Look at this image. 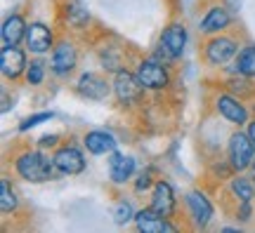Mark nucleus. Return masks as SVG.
<instances>
[{
    "mask_svg": "<svg viewBox=\"0 0 255 233\" xmlns=\"http://www.w3.org/2000/svg\"><path fill=\"white\" fill-rule=\"evenodd\" d=\"M12 172L17 179L26 184H47V181L59 179L62 174L55 167L52 153L40 149V146H19L12 153Z\"/></svg>",
    "mask_w": 255,
    "mask_h": 233,
    "instance_id": "f257e3e1",
    "label": "nucleus"
},
{
    "mask_svg": "<svg viewBox=\"0 0 255 233\" xmlns=\"http://www.w3.org/2000/svg\"><path fill=\"white\" fill-rule=\"evenodd\" d=\"M246 38L241 36L239 31H225V33H218V36H208L201 40L199 47V57L203 66L208 71H225L229 64L237 59L239 50L244 45Z\"/></svg>",
    "mask_w": 255,
    "mask_h": 233,
    "instance_id": "f03ea898",
    "label": "nucleus"
},
{
    "mask_svg": "<svg viewBox=\"0 0 255 233\" xmlns=\"http://www.w3.org/2000/svg\"><path fill=\"white\" fill-rule=\"evenodd\" d=\"M187 43H189V31L184 26L182 19H170L161 33H158V40L154 43V50L149 54H154L158 62L168 64V66H175L187 52Z\"/></svg>",
    "mask_w": 255,
    "mask_h": 233,
    "instance_id": "7ed1b4c3",
    "label": "nucleus"
},
{
    "mask_svg": "<svg viewBox=\"0 0 255 233\" xmlns=\"http://www.w3.org/2000/svg\"><path fill=\"white\" fill-rule=\"evenodd\" d=\"M215 219V203L206 188H189L182 196V222L189 231H206Z\"/></svg>",
    "mask_w": 255,
    "mask_h": 233,
    "instance_id": "20e7f679",
    "label": "nucleus"
},
{
    "mask_svg": "<svg viewBox=\"0 0 255 233\" xmlns=\"http://www.w3.org/2000/svg\"><path fill=\"white\" fill-rule=\"evenodd\" d=\"M210 108L213 113L227 123L229 127H246V123L253 118V108H251V101L241 99L234 92L225 90V87H213L210 92Z\"/></svg>",
    "mask_w": 255,
    "mask_h": 233,
    "instance_id": "39448f33",
    "label": "nucleus"
},
{
    "mask_svg": "<svg viewBox=\"0 0 255 233\" xmlns=\"http://www.w3.org/2000/svg\"><path fill=\"white\" fill-rule=\"evenodd\" d=\"M78 64H81V47L73 33L64 31L62 36L57 38L52 52L47 54V66H50V76L57 80H66L71 78L73 73L78 71Z\"/></svg>",
    "mask_w": 255,
    "mask_h": 233,
    "instance_id": "423d86ee",
    "label": "nucleus"
},
{
    "mask_svg": "<svg viewBox=\"0 0 255 233\" xmlns=\"http://www.w3.org/2000/svg\"><path fill=\"white\" fill-rule=\"evenodd\" d=\"M111 85H114V94L119 108L123 111H139L146 104V87L139 82L137 73L132 66H126L111 76Z\"/></svg>",
    "mask_w": 255,
    "mask_h": 233,
    "instance_id": "0eeeda50",
    "label": "nucleus"
},
{
    "mask_svg": "<svg viewBox=\"0 0 255 233\" xmlns=\"http://www.w3.org/2000/svg\"><path fill=\"white\" fill-rule=\"evenodd\" d=\"M135 73L139 82L146 87V92L151 94H161V92H168L175 82V66H168V64L158 62L154 54H146V57H139L135 59Z\"/></svg>",
    "mask_w": 255,
    "mask_h": 233,
    "instance_id": "6e6552de",
    "label": "nucleus"
},
{
    "mask_svg": "<svg viewBox=\"0 0 255 233\" xmlns=\"http://www.w3.org/2000/svg\"><path fill=\"white\" fill-rule=\"evenodd\" d=\"M225 155L232 162L234 172H251L255 160V144L244 127H232V132L225 144Z\"/></svg>",
    "mask_w": 255,
    "mask_h": 233,
    "instance_id": "1a4fd4ad",
    "label": "nucleus"
},
{
    "mask_svg": "<svg viewBox=\"0 0 255 233\" xmlns=\"http://www.w3.org/2000/svg\"><path fill=\"white\" fill-rule=\"evenodd\" d=\"M88 155L90 153L85 151L83 144L66 139L52 151V160H55V167L59 170L62 177H78L88 170Z\"/></svg>",
    "mask_w": 255,
    "mask_h": 233,
    "instance_id": "9d476101",
    "label": "nucleus"
},
{
    "mask_svg": "<svg viewBox=\"0 0 255 233\" xmlns=\"http://www.w3.org/2000/svg\"><path fill=\"white\" fill-rule=\"evenodd\" d=\"M57 21L66 33H73V36H83L92 28V14L83 0H59Z\"/></svg>",
    "mask_w": 255,
    "mask_h": 233,
    "instance_id": "9b49d317",
    "label": "nucleus"
},
{
    "mask_svg": "<svg viewBox=\"0 0 255 233\" xmlns=\"http://www.w3.org/2000/svg\"><path fill=\"white\" fill-rule=\"evenodd\" d=\"M73 94H78L85 101H107V99L114 94V85H111V78H107V73L100 71H81L78 78L73 80L71 85Z\"/></svg>",
    "mask_w": 255,
    "mask_h": 233,
    "instance_id": "f8f14e48",
    "label": "nucleus"
},
{
    "mask_svg": "<svg viewBox=\"0 0 255 233\" xmlns=\"http://www.w3.org/2000/svg\"><path fill=\"white\" fill-rule=\"evenodd\" d=\"M234 21H237L234 9L229 7L227 2H210L199 19V36L208 38V36L225 33V31H232Z\"/></svg>",
    "mask_w": 255,
    "mask_h": 233,
    "instance_id": "ddd939ff",
    "label": "nucleus"
},
{
    "mask_svg": "<svg viewBox=\"0 0 255 233\" xmlns=\"http://www.w3.org/2000/svg\"><path fill=\"white\" fill-rule=\"evenodd\" d=\"M149 207H154L156 212H161L165 217H173V219H180L182 215V200L177 198V191L168 179L158 177L154 184V188L149 191Z\"/></svg>",
    "mask_w": 255,
    "mask_h": 233,
    "instance_id": "4468645a",
    "label": "nucleus"
},
{
    "mask_svg": "<svg viewBox=\"0 0 255 233\" xmlns=\"http://www.w3.org/2000/svg\"><path fill=\"white\" fill-rule=\"evenodd\" d=\"M57 31L47 21H40V19H31L28 21V31L26 38H24V47L31 57H47L52 52V47L57 43Z\"/></svg>",
    "mask_w": 255,
    "mask_h": 233,
    "instance_id": "2eb2a0df",
    "label": "nucleus"
},
{
    "mask_svg": "<svg viewBox=\"0 0 255 233\" xmlns=\"http://www.w3.org/2000/svg\"><path fill=\"white\" fill-rule=\"evenodd\" d=\"M132 226H135L137 233H175L184 229L182 222H177L173 217L161 215V212H156L154 207H149V205L137 210L135 219H132Z\"/></svg>",
    "mask_w": 255,
    "mask_h": 233,
    "instance_id": "dca6fc26",
    "label": "nucleus"
},
{
    "mask_svg": "<svg viewBox=\"0 0 255 233\" xmlns=\"http://www.w3.org/2000/svg\"><path fill=\"white\" fill-rule=\"evenodd\" d=\"M107 167H109V184L116 188H123L128 184H132L135 174L139 172L135 155H128L123 151H116L107 155Z\"/></svg>",
    "mask_w": 255,
    "mask_h": 233,
    "instance_id": "f3484780",
    "label": "nucleus"
},
{
    "mask_svg": "<svg viewBox=\"0 0 255 233\" xmlns=\"http://www.w3.org/2000/svg\"><path fill=\"white\" fill-rule=\"evenodd\" d=\"M28 66V52L24 45H14V47H5L0 50V73H2V80L7 82H21L24 80V73Z\"/></svg>",
    "mask_w": 255,
    "mask_h": 233,
    "instance_id": "a211bd4d",
    "label": "nucleus"
},
{
    "mask_svg": "<svg viewBox=\"0 0 255 233\" xmlns=\"http://www.w3.org/2000/svg\"><path fill=\"white\" fill-rule=\"evenodd\" d=\"M222 193L232 200V205L237 203H255V177L253 172H234L229 177L227 184H222Z\"/></svg>",
    "mask_w": 255,
    "mask_h": 233,
    "instance_id": "6ab92c4d",
    "label": "nucleus"
},
{
    "mask_svg": "<svg viewBox=\"0 0 255 233\" xmlns=\"http://www.w3.org/2000/svg\"><path fill=\"white\" fill-rule=\"evenodd\" d=\"M81 144L85 146V151L95 155V158H100V155H109L119 149V137L114 135L111 130H88V132H83L81 135Z\"/></svg>",
    "mask_w": 255,
    "mask_h": 233,
    "instance_id": "aec40b11",
    "label": "nucleus"
},
{
    "mask_svg": "<svg viewBox=\"0 0 255 233\" xmlns=\"http://www.w3.org/2000/svg\"><path fill=\"white\" fill-rule=\"evenodd\" d=\"M28 31V19L24 17V12H9L2 19V26H0V43L5 47H14V45H24V38Z\"/></svg>",
    "mask_w": 255,
    "mask_h": 233,
    "instance_id": "412c9836",
    "label": "nucleus"
},
{
    "mask_svg": "<svg viewBox=\"0 0 255 233\" xmlns=\"http://www.w3.org/2000/svg\"><path fill=\"white\" fill-rule=\"evenodd\" d=\"M95 54H97V64L102 66V71H104V73H111V76H114L116 71H121V69L130 66V64H128L126 47H121V45L102 43V45L95 47Z\"/></svg>",
    "mask_w": 255,
    "mask_h": 233,
    "instance_id": "4be33fe9",
    "label": "nucleus"
},
{
    "mask_svg": "<svg viewBox=\"0 0 255 233\" xmlns=\"http://www.w3.org/2000/svg\"><path fill=\"white\" fill-rule=\"evenodd\" d=\"M218 85L239 94L241 99H246L251 104L255 101V80L248 78V76H241V73H234V71H220Z\"/></svg>",
    "mask_w": 255,
    "mask_h": 233,
    "instance_id": "5701e85b",
    "label": "nucleus"
},
{
    "mask_svg": "<svg viewBox=\"0 0 255 233\" xmlns=\"http://www.w3.org/2000/svg\"><path fill=\"white\" fill-rule=\"evenodd\" d=\"M21 210V193L14 186V181L9 179V174L0 177V212L2 217H14Z\"/></svg>",
    "mask_w": 255,
    "mask_h": 233,
    "instance_id": "b1692460",
    "label": "nucleus"
},
{
    "mask_svg": "<svg viewBox=\"0 0 255 233\" xmlns=\"http://www.w3.org/2000/svg\"><path fill=\"white\" fill-rule=\"evenodd\" d=\"M225 71H234V73H241V76H248L255 80V43L253 40H244V45L239 50L237 59L229 64Z\"/></svg>",
    "mask_w": 255,
    "mask_h": 233,
    "instance_id": "393cba45",
    "label": "nucleus"
},
{
    "mask_svg": "<svg viewBox=\"0 0 255 233\" xmlns=\"http://www.w3.org/2000/svg\"><path fill=\"white\" fill-rule=\"evenodd\" d=\"M47 76H50V66H47L45 57H31L21 82H24L26 87H43V82L47 80Z\"/></svg>",
    "mask_w": 255,
    "mask_h": 233,
    "instance_id": "a878e982",
    "label": "nucleus"
},
{
    "mask_svg": "<svg viewBox=\"0 0 255 233\" xmlns=\"http://www.w3.org/2000/svg\"><path fill=\"white\" fill-rule=\"evenodd\" d=\"M135 215H137V207L130 198H123V196L116 198V203H114V207H111V219H114V224L116 226L132 224Z\"/></svg>",
    "mask_w": 255,
    "mask_h": 233,
    "instance_id": "bb28decb",
    "label": "nucleus"
},
{
    "mask_svg": "<svg viewBox=\"0 0 255 233\" xmlns=\"http://www.w3.org/2000/svg\"><path fill=\"white\" fill-rule=\"evenodd\" d=\"M232 174H234V167H232V162L227 160V155H225V158L208 160V170H206V177H208V179H218L220 184H227Z\"/></svg>",
    "mask_w": 255,
    "mask_h": 233,
    "instance_id": "cd10ccee",
    "label": "nucleus"
},
{
    "mask_svg": "<svg viewBox=\"0 0 255 233\" xmlns=\"http://www.w3.org/2000/svg\"><path fill=\"white\" fill-rule=\"evenodd\" d=\"M156 179H158V174H156L154 165H149V167H144V170H139L135 174V179H132V193H135V196L149 193V191L154 188Z\"/></svg>",
    "mask_w": 255,
    "mask_h": 233,
    "instance_id": "c85d7f7f",
    "label": "nucleus"
},
{
    "mask_svg": "<svg viewBox=\"0 0 255 233\" xmlns=\"http://www.w3.org/2000/svg\"><path fill=\"white\" fill-rule=\"evenodd\" d=\"M55 118V113L52 111H38V113H31V116H26L21 123L17 125V132L19 135H24V132H31L33 127L43 125V123H50Z\"/></svg>",
    "mask_w": 255,
    "mask_h": 233,
    "instance_id": "c756f323",
    "label": "nucleus"
},
{
    "mask_svg": "<svg viewBox=\"0 0 255 233\" xmlns=\"http://www.w3.org/2000/svg\"><path fill=\"white\" fill-rule=\"evenodd\" d=\"M229 215L234 217L239 224H248L255 217V203H237V205L229 207Z\"/></svg>",
    "mask_w": 255,
    "mask_h": 233,
    "instance_id": "7c9ffc66",
    "label": "nucleus"
},
{
    "mask_svg": "<svg viewBox=\"0 0 255 233\" xmlns=\"http://www.w3.org/2000/svg\"><path fill=\"white\" fill-rule=\"evenodd\" d=\"M59 144H62V135H55V132H52V135H40L36 139V146H40V149H45V151H50V153L55 151Z\"/></svg>",
    "mask_w": 255,
    "mask_h": 233,
    "instance_id": "2f4dec72",
    "label": "nucleus"
},
{
    "mask_svg": "<svg viewBox=\"0 0 255 233\" xmlns=\"http://www.w3.org/2000/svg\"><path fill=\"white\" fill-rule=\"evenodd\" d=\"M244 130H246V132H248V137H251V142L255 144V116L251 118V120H248V123H246V127H244Z\"/></svg>",
    "mask_w": 255,
    "mask_h": 233,
    "instance_id": "473e14b6",
    "label": "nucleus"
},
{
    "mask_svg": "<svg viewBox=\"0 0 255 233\" xmlns=\"http://www.w3.org/2000/svg\"><path fill=\"white\" fill-rule=\"evenodd\" d=\"M12 106H14V104H9V92L5 90L2 92V106H0V111H2V113H7Z\"/></svg>",
    "mask_w": 255,
    "mask_h": 233,
    "instance_id": "72a5a7b5",
    "label": "nucleus"
},
{
    "mask_svg": "<svg viewBox=\"0 0 255 233\" xmlns=\"http://www.w3.org/2000/svg\"><path fill=\"white\" fill-rule=\"evenodd\" d=\"M237 231H244V226L237 224V226H222L220 229V233H237Z\"/></svg>",
    "mask_w": 255,
    "mask_h": 233,
    "instance_id": "f704fd0d",
    "label": "nucleus"
},
{
    "mask_svg": "<svg viewBox=\"0 0 255 233\" xmlns=\"http://www.w3.org/2000/svg\"><path fill=\"white\" fill-rule=\"evenodd\" d=\"M222 2H227V5H229L232 9H234V12H237V9L241 7V0H222Z\"/></svg>",
    "mask_w": 255,
    "mask_h": 233,
    "instance_id": "c9c22d12",
    "label": "nucleus"
},
{
    "mask_svg": "<svg viewBox=\"0 0 255 233\" xmlns=\"http://www.w3.org/2000/svg\"><path fill=\"white\" fill-rule=\"evenodd\" d=\"M251 172H253V174H255V160H253V167H251Z\"/></svg>",
    "mask_w": 255,
    "mask_h": 233,
    "instance_id": "e433bc0d",
    "label": "nucleus"
}]
</instances>
